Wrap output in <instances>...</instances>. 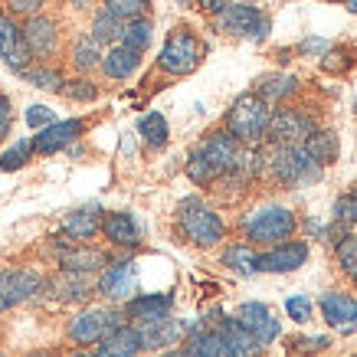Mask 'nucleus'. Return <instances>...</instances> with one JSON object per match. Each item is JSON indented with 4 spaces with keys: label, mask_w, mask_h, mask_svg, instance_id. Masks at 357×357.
I'll return each mask as SVG.
<instances>
[{
    "label": "nucleus",
    "mask_w": 357,
    "mask_h": 357,
    "mask_svg": "<svg viewBox=\"0 0 357 357\" xmlns=\"http://www.w3.org/2000/svg\"><path fill=\"white\" fill-rule=\"evenodd\" d=\"M56 121V112L46 109V105H30L26 109V125L30 128H46V125H53Z\"/></svg>",
    "instance_id": "45"
},
{
    "label": "nucleus",
    "mask_w": 357,
    "mask_h": 357,
    "mask_svg": "<svg viewBox=\"0 0 357 357\" xmlns=\"http://www.w3.org/2000/svg\"><path fill=\"white\" fill-rule=\"evenodd\" d=\"M26 357H56V351H33V354H26Z\"/></svg>",
    "instance_id": "51"
},
{
    "label": "nucleus",
    "mask_w": 357,
    "mask_h": 357,
    "mask_svg": "<svg viewBox=\"0 0 357 357\" xmlns=\"http://www.w3.org/2000/svg\"><path fill=\"white\" fill-rule=\"evenodd\" d=\"M308 259V239H285L275 246H266L256 256L259 272H295Z\"/></svg>",
    "instance_id": "19"
},
{
    "label": "nucleus",
    "mask_w": 357,
    "mask_h": 357,
    "mask_svg": "<svg viewBox=\"0 0 357 357\" xmlns=\"http://www.w3.org/2000/svg\"><path fill=\"white\" fill-rule=\"evenodd\" d=\"M125 321L128 318L121 312V305H92V308H82L69 321L66 337H69V344H76V347H92L105 335H112L115 328H121Z\"/></svg>",
    "instance_id": "7"
},
{
    "label": "nucleus",
    "mask_w": 357,
    "mask_h": 357,
    "mask_svg": "<svg viewBox=\"0 0 357 357\" xmlns=\"http://www.w3.org/2000/svg\"><path fill=\"white\" fill-rule=\"evenodd\" d=\"M96 295H102L109 305H125L128 298H135L138 295V262L128 256L109 259V266L96 279Z\"/></svg>",
    "instance_id": "9"
},
{
    "label": "nucleus",
    "mask_w": 357,
    "mask_h": 357,
    "mask_svg": "<svg viewBox=\"0 0 357 357\" xmlns=\"http://www.w3.org/2000/svg\"><path fill=\"white\" fill-rule=\"evenodd\" d=\"M0 3H3V10L10 13V17L26 20V17H33V13H43L53 0H0Z\"/></svg>",
    "instance_id": "42"
},
{
    "label": "nucleus",
    "mask_w": 357,
    "mask_h": 357,
    "mask_svg": "<svg viewBox=\"0 0 357 357\" xmlns=\"http://www.w3.org/2000/svg\"><path fill=\"white\" fill-rule=\"evenodd\" d=\"M158 357H187V354H184V347H167V351H161Z\"/></svg>",
    "instance_id": "49"
},
{
    "label": "nucleus",
    "mask_w": 357,
    "mask_h": 357,
    "mask_svg": "<svg viewBox=\"0 0 357 357\" xmlns=\"http://www.w3.org/2000/svg\"><path fill=\"white\" fill-rule=\"evenodd\" d=\"M0 59L3 66L20 76L26 66H33V56L26 50V40H23V26L17 17H10L7 10H0Z\"/></svg>",
    "instance_id": "16"
},
{
    "label": "nucleus",
    "mask_w": 357,
    "mask_h": 357,
    "mask_svg": "<svg viewBox=\"0 0 357 357\" xmlns=\"http://www.w3.org/2000/svg\"><path fill=\"white\" fill-rule=\"evenodd\" d=\"M354 63H357L354 50H351V46H344V43H337V46H328L325 59H321V69H325V73H331V76H344Z\"/></svg>",
    "instance_id": "38"
},
{
    "label": "nucleus",
    "mask_w": 357,
    "mask_h": 357,
    "mask_svg": "<svg viewBox=\"0 0 357 357\" xmlns=\"http://www.w3.org/2000/svg\"><path fill=\"white\" fill-rule=\"evenodd\" d=\"M66 3H69L73 10H89V7H92L96 0H66Z\"/></svg>",
    "instance_id": "48"
},
{
    "label": "nucleus",
    "mask_w": 357,
    "mask_h": 357,
    "mask_svg": "<svg viewBox=\"0 0 357 357\" xmlns=\"http://www.w3.org/2000/svg\"><path fill=\"white\" fill-rule=\"evenodd\" d=\"M102 206L98 204H82L76 206L69 217L63 220V229H59V243H92L102 229Z\"/></svg>",
    "instance_id": "20"
},
{
    "label": "nucleus",
    "mask_w": 357,
    "mask_h": 357,
    "mask_svg": "<svg viewBox=\"0 0 357 357\" xmlns=\"http://www.w3.org/2000/svg\"><path fill=\"white\" fill-rule=\"evenodd\" d=\"M335 259L341 266V272L357 285V236L354 233H344V236L335 239Z\"/></svg>",
    "instance_id": "37"
},
{
    "label": "nucleus",
    "mask_w": 357,
    "mask_h": 357,
    "mask_svg": "<svg viewBox=\"0 0 357 357\" xmlns=\"http://www.w3.org/2000/svg\"><path fill=\"white\" fill-rule=\"evenodd\" d=\"M138 135L148 151H161V148H167V141H171L167 119H164L161 112H148V115L138 121Z\"/></svg>",
    "instance_id": "34"
},
{
    "label": "nucleus",
    "mask_w": 357,
    "mask_h": 357,
    "mask_svg": "<svg viewBox=\"0 0 357 357\" xmlns=\"http://www.w3.org/2000/svg\"><path fill=\"white\" fill-rule=\"evenodd\" d=\"M66 59H69V69H73L76 76H89V73H96L98 63H102V46H98L89 33H79L76 40L69 43Z\"/></svg>",
    "instance_id": "29"
},
{
    "label": "nucleus",
    "mask_w": 357,
    "mask_h": 357,
    "mask_svg": "<svg viewBox=\"0 0 357 357\" xmlns=\"http://www.w3.org/2000/svg\"><path fill=\"white\" fill-rule=\"evenodd\" d=\"M30 158H33V141L30 138H23V141H17L13 148H7V151L0 154V171H20V167H26L30 164Z\"/></svg>",
    "instance_id": "40"
},
{
    "label": "nucleus",
    "mask_w": 357,
    "mask_h": 357,
    "mask_svg": "<svg viewBox=\"0 0 357 357\" xmlns=\"http://www.w3.org/2000/svg\"><path fill=\"white\" fill-rule=\"evenodd\" d=\"M318 308H321V318L341 335L357 331V298L351 292H325L318 298Z\"/></svg>",
    "instance_id": "21"
},
{
    "label": "nucleus",
    "mask_w": 357,
    "mask_h": 357,
    "mask_svg": "<svg viewBox=\"0 0 357 357\" xmlns=\"http://www.w3.org/2000/svg\"><path fill=\"white\" fill-rule=\"evenodd\" d=\"M325 3H344V0H325Z\"/></svg>",
    "instance_id": "54"
},
{
    "label": "nucleus",
    "mask_w": 357,
    "mask_h": 357,
    "mask_svg": "<svg viewBox=\"0 0 357 357\" xmlns=\"http://www.w3.org/2000/svg\"><path fill=\"white\" fill-rule=\"evenodd\" d=\"M174 229H177V236L184 239V243H190L197 249H213L227 239L223 217L197 194L184 197L177 204V210H174Z\"/></svg>",
    "instance_id": "2"
},
{
    "label": "nucleus",
    "mask_w": 357,
    "mask_h": 357,
    "mask_svg": "<svg viewBox=\"0 0 357 357\" xmlns=\"http://www.w3.org/2000/svg\"><path fill=\"white\" fill-rule=\"evenodd\" d=\"M187 357H229L227 341L213 325L206 321H197V325H187L184 341H181Z\"/></svg>",
    "instance_id": "22"
},
{
    "label": "nucleus",
    "mask_w": 357,
    "mask_h": 357,
    "mask_svg": "<svg viewBox=\"0 0 357 357\" xmlns=\"http://www.w3.org/2000/svg\"><path fill=\"white\" fill-rule=\"evenodd\" d=\"M112 252L92 246V243H66L56 252V266L59 272H73V275H98V272L109 266Z\"/></svg>",
    "instance_id": "13"
},
{
    "label": "nucleus",
    "mask_w": 357,
    "mask_h": 357,
    "mask_svg": "<svg viewBox=\"0 0 357 357\" xmlns=\"http://www.w3.org/2000/svg\"><path fill=\"white\" fill-rule=\"evenodd\" d=\"M197 151L204 154V161L217 171V181H220L223 174H229L233 167H236L239 154H243V144H239L227 128H213V131H206L204 138H200Z\"/></svg>",
    "instance_id": "12"
},
{
    "label": "nucleus",
    "mask_w": 357,
    "mask_h": 357,
    "mask_svg": "<svg viewBox=\"0 0 357 357\" xmlns=\"http://www.w3.org/2000/svg\"><path fill=\"white\" fill-rule=\"evenodd\" d=\"M312 298H305V295H295V298H289L285 302V312H289V318L292 321H298V325H305V321H312Z\"/></svg>",
    "instance_id": "43"
},
{
    "label": "nucleus",
    "mask_w": 357,
    "mask_h": 357,
    "mask_svg": "<svg viewBox=\"0 0 357 357\" xmlns=\"http://www.w3.org/2000/svg\"><path fill=\"white\" fill-rule=\"evenodd\" d=\"M59 96H66L69 102H96V98H98V86L89 76H73V79H66V82H63Z\"/></svg>",
    "instance_id": "39"
},
{
    "label": "nucleus",
    "mask_w": 357,
    "mask_h": 357,
    "mask_svg": "<svg viewBox=\"0 0 357 357\" xmlns=\"http://www.w3.org/2000/svg\"><path fill=\"white\" fill-rule=\"evenodd\" d=\"M292 344H295V351L298 354H321V351H328L331 347V337H325V335H314V337H292Z\"/></svg>",
    "instance_id": "44"
},
{
    "label": "nucleus",
    "mask_w": 357,
    "mask_h": 357,
    "mask_svg": "<svg viewBox=\"0 0 357 357\" xmlns=\"http://www.w3.org/2000/svg\"><path fill=\"white\" fill-rule=\"evenodd\" d=\"M154 40V20L144 13V17H135V20H125V26H121V36L119 43L128 46V50H135V53H148V46H151Z\"/></svg>",
    "instance_id": "32"
},
{
    "label": "nucleus",
    "mask_w": 357,
    "mask_h": 357,
    "mask_svg": "<svg viewBox=\"0 0 357 357\" xmlns=\"http://www.w3.org/2000/svg\"><path fill=\"white\" fill-rule=\"evenodd\" d=\"M298 50H302V56H308V53H312V56H325L328 53V43H325V40H318V36H308Z\"/></svg>",
    "instance_id": "47"
},
{
    "label": "nucleus",
    "mask_w": 357,
    "mask_h": 357,
    "mask_svg": "<svg viewBox=\"0 0 357 357\" xmlns=\"http://www.w3.org/2000/svg\"><path fill=\"white\" fill-rule=\"evenodd\" d=\"M105 10L115 13L119 20H135V17H144L148 13V0H102Z\"/></svg>",
    "instance_id": "41"
},
{
    "label": "nucleus",
    "mask_w": 357,
    "mask_h": 357,
    "mask_svg": "<svg viewBox=\"0 0 357 357\" xmlns=\"http://www.w3.org/2000/svg\"><path fill=\"white\" fill-rule=\"evenodd\" d=\"M357 229V194L347 190L335 200V210H331V236H344V233H354Z\"/></svg>",
    "instance_id": "35"
},
{
    "label": "nucleus",
    "mask_w": 357,
    "mask_h": 357,
    "mask_svg": "<svg viewBox=\"0 0 357 357\" xmlns=\"http://www.w3.org/2000/svg\"><path fill=\"white\" fill-rule=\"evenodd\" d=\"M302 148L308 151V158H312L314 164H321V167H331V164H337V158H341V141H337L335 128H314L312 135L302 141Z\"/></svg>",
    "instance_id": "30"
},
{
    "label": "nucleus",
    "mask_w": 357,
    "mask_h": 357,
    "mask_svg": "<svg viewBox=\"0 0 357 357\" xmlns=\"http://www.w3.org/2000/svg\"><path fill=\"white\" fill-rule=\"evenodd\" d=\"M121 26H125V20H119L115 13H109L105 7L102 10H96V17H92V26H89V36L96 40L98 46H115L121 36Z\"/></svg>",
    "instance_id": "36"
},
{
    "label": "nucleus",
    "mask_w": 357,
    "mask_h": 357,
    "mask_svg": "<svg viewBox=\"0 0 357 357\" xmlns=\"http://www.w3.org/2000/svg\"><path fill=\"white\" fill-rule=\"evenodd\" d=\"M92 354H96V357H141V354H144L141 331L135 325H128V321H125V325L115 328L112 335L102 337Z\"/></svg>",
    "instance_id": "24"
},
{
    "label": "nucleus",
    "mask_w": 357,
    "mask_h": 357,
    "mask_svg": "<svg viewBox=\"0 0 357 357\" xmlns=\"http://www.w3.org/2000/svg\"><path fill=\"white\" fill-rule=\"evenodd\" d=\"M298 229V217L295 210L279 204L259 206L246 217L239 220V239L249 243V246H275V243H285V239L295 236Z\"/></svg>",
    "instance_id": "4"
},
{
    "label": "nucleus",
    "mask_w": 357,
    "mask_h": 357,
    "mask_svg": "<svg viewBox=\"0 0 357 357\" xmlns=\"http://www.w3.org/2000/svg\"><path fill=\"white\" fill-rule=\"evenodd\" d=\"M354 112H357V92H354Z\"/></svg>",
    "instance_id": "55"
},
{
    "label": "nucleus",
    "mask_w": 357,
    "mask_h": 357,
    "mask_svg": "<svg viewBox=\"0 0 357 357\" xmlns=\"http://www.w3.org/2000/svg\"><path fill=\"white\" fill-rule=\"evenodd\" d=\"M20 79L33 89H43V92H56L59 96V89L66 82V73L56 63H33L20 73Z\"/></svg>",
    "instance_id": "31"
},
{
    "label": "nucleus",
    "mask_w": 357,
    "mask_h": 357,
    "mask_svg": "<svg viewBox=\"0 0 357 357\" xmlns=\"http://www.w3.org/2000/svg\"><path fill=\"white\" fill-rule=\"evenodd\" d=\"M105 243L115 249H138L144 243V229H141L138 217L131 213V210H112V213H102V229H98Z\"/></svg>",
    "instance_id": "17"
},
{
    "label": "nucleus",
    "mask_w": 357,
    "mask_h": 357,
    "mask_svg": "<svg viewBox=\"0 0 357 357\" xmlns=\"http://www.w3.org/2000/svg\"><path fill=\"white\" fill-rule=\"evenodd\" d=\"M243 3H256V0H243Z\"/></svg>",
    "instance_id": "56"
},
{
    "label": "nucleus",
    "mask_w": 357,
    "mask_h": 357,
    "mask_svg": "<svg viewBox=\"0 0 357 357\" xmlns=\"http://www.w3.org/2000/svg\"><path fill=\"white\" fill-rule=\"evenodd\" d=\"M10 128H13V105L7 96H0V141L10 135Z\"/></svg>",
    "instance_id": "46"
},
{
    "label": "nucleus",
    "mask_w": 357,
    "mask_h": 357,
    "mask_svg": "<svg viewBox=\"0 0 357 357\" xmlns=\"http://www.w3.org/2000/svg\"><path fill=\"white\" fill-rule=\"evenodd\" d=\"M98 69H102V76L112 79V82H125V79H131L141 69V53H135V50H128V46L115 43V46H109V50L102 53Z\"/></svg>",
    "instance_id": "26"
},
{
    "label": "nucleus",
    "mask_w": 357,
    "mask_h": 357,
    "mask_svg": "<svg viewBox=\"0 0 357 357\" xmlns=\"http://www.w3.org/2000/svg\"><path fill=\"white\" fill-rule=\"evenodd\" d=\"M318 128L312 112L295 109V105H275L269 119V131H266V141L269 144H302L312 131Z\"/></svg>",
    "instance_id": "10"
},
{
    "label": "nucleus",
    "mask_w": 357,
    "mask_h": 357,
    "mask_svg": "<svg viewBox=\"0 0 357 357\" xmlns=\"http://www.w3.org/2000/svg\"><path fill=\"white\" fill-rule=\"evenodd\" d=\"M344 3H347V10L351 13H357V0H344Z\"/></svg>",
    "instance_id": "52"
},
{
    "label": "nucleus",
    "mask_w": 357,
    "mask_h": 357,
    "mask_svg": "<svg viewBox=\"0 0 357 357\" xmlns=\"http://www.w3.org/2000/svg\"><path fill=\"white\" fill-rule=\"evenodd\" d=\"M236 321L246 328L249 335L259 337L262 344H269V341H275V337L282 335L279 318L272 314L269 305H262V302H243L236 312Z\"/></svg>",
    "instance_id": "23"
},
{
    "label": "nucleus",
    "mask_w": 357,
    "mask_h": 357,
    "mask_svg": "<svg viewBox=\"0 0 357 357\" xmlns=\"http://www.w3.org/2000/svg\"><path fill=\"white\" fill-rule=\"evenodd\" d=\"M20 26L33 63H53L56 56L63 53V23H59V17L43 10L20 20Z\"/></svg>",
    "instance_id": "8"
},
{
    "label": "nucleus",
    "mask_w": 357,
    "mask_h": 357,
    "mask_svg": "<svg viewBox=\"0 0 357 357\" xmlns=\"http://www.w3.org/2000/svg\"><path fill=\"white\" fill-rule=\"evenodd\" d=\"M148 7H151V0H148Z\"/></svg>",
    "instance_id": "57"
},
{
    "label": "nucleus",
    "mask_w": 357,
    "mask_h": 357,
    "mask_svg": "<svg viewBox=\"0 0 357 357\" xmlns=\"http://www.w3.org/2000/svg\"><path fill=\"white\" fill-rule=\"evenodd\" d=\"M206 59V40L200 33L190 26V23H177L171 33H167V40H164L161 53H158V73L164 76H190L197 73Z\"/></svg>",
    "instance_id": "3"
},
{
    "label": "nucleus",
    "mask_w": 357,
    "mask_h": 357,
    "mask_svg": "<svg viewBox=\"0 0 357 357\" xmlns=\"http://www.w3.org/2000/svg\"><path fill=\"white\" fill-rule=\"evenodd\" d=\"M321 164H314L308 158L302 144H269L262 141V174L269 184L282 187V190H295V187L314 184L321 181Z\"/></svg>",
    "instance_id": "1"
},
{
    "label": "nucleus",
    "mask_w": 357,
    "mask_h": 357,
    "mask_svg": "<svg viewBox=\"0 0 357 357\" xmlns=\"http://www.w3.org/2000/svg\"><path fill=\"white\" fill-rule=\"evenodd\" d=\"M354 357H357V354H354Z\"/></svg>",
    "instance_id": "59"
},
{
    "label": "nucleus",
    "mask_w": 357,
    "mask_h": 357,
    "mask_svg": "<svg viewBox=\"0 0 357 357\" xmlns=\"http://www.w3.org/2000/svg\"><path fill=\"white\" fill-rule=\"evenodd\" d=\"M138 331H141V344H144V351H167V347H174V344H181V341H184L187 325L181 321V318L167 314V318L154 321V325L138 328Z\"/></svg>",
    "instance_id": "25"
},
{
    "label": "nucleus",
    "mask_w": 357,
    "mask_h": 357,
    "mask_svg": "<svg viewBox=\"0 0 357 357\" xmlns=\"http://www.w3.org/2000/svg\"><path fill=\"white\" fill-rule=\"evenodd\" d=\"M252 92H256L262 102H269V105H285V102H292V98L302 92V79L272 73V76H259V79H256Z\"/></svg>",
    "instance_id": "28"
},
{
    "label": "nucleus",
    "mask_w": 357,
    "mask_h": 357,
    "mask_svg": "<svg viewBox=\"0 0 357 357\" xmlns=\"http://www.w3.org/2000/svg\"><path fill=\"white\" fill-rule=\"evenodd\" d=\"M213 26L223 36L233 40H252L262 43L269 36V13L259 10L256 3H243V0H229L220 13H213Z\"/></svg>",
    "instance_id": "6"
},
{
    "label": "nucleus",
    "mask_w": 357,
    "mask_h": 357,
    "mask_svg": "<svg viewBox=\"0 0 357 357\" xmlns=\"http://www.w3.org/2000/svg\"><path fill=\"white\" fill-rule=\"evenodd\" d=\"M177 3H181V7H194L197 0H177Z\"/></svg>",
    "instance_id": "53"
},
{
    "label": "nucleus",
    "mask_w": 357,
    "mask_h": 357,
    "mask_svg": "<svg viewBox=\"0 0 357 357\" xmlns=\"http://www.w3.org/2000/svg\"><path fill=\"white\" fill-rule=\"evenodd\" d=\"M204 321H206V325H213L220 335H223L229 357H262V354H266V344L239 325L236 314L229 318V314H223V312H210V318H204Z\"/></svg>",
    "instance_id": "14"
},
{
    "label": "nucleus",
    "mask_w": 357,
    "mask_h": 357,
    "mask_svg": "<svg viewBox=\"0 0 357 357\" xmlns=\"http://www.w3.org/2000/svg\"><path fill=\"white\" fill-rule=\"evenodd\" d=\"M46 289L56 302L66 305H82L96 295V285L89 282V275H73V272H59L53 282H46Z\"/></svg>",
    "instance_id": "27"
},
{
    "label": "nucleus",
    "mask_w": 357,
    "mask_h": 357,
    "mask_svg": "<svg viewBox=\"0 0 357 357\" xmlns=\"http://www.w3.org/2000/svg\"><path fill=\"white\" fill-rule=\"evenodd\" d=\"M121 312L128 318V325H135V328L154 325V321H161V318H167L174 312V292L135 295V298H128V302L121 305Z\"/></svg>",
    "instance_id": "18"
},
{
    "label": "nucleus",
    "mask_w": 357,
    "mask_h": 357,
    "mask_svg": "<svg viewBox=\"0 0 357 357\" xmlns=\"http://www.w3.org/2000/svg\"><path fill=\"white\" fill-rule=\"evenodd\" d=\"M89 128L86 119H66V121H53V125H46L33 135V154H40V158H53V154L66 151L73 141L82 138V131Z\"/></svg>",
    "instance_id": "15"
},
{
    "label": "nucleus",
    "mask_w": 357,
    "mask_h": 357,
    "mask_svg": "<svg viewBox=\"0 0 357 357\" xmlns=\"http://www.w3.org/2000/svg\"><path fill=\"white\" fill-rule=\"evenodd\" d=\"M46 289V279L36 269H7L0 272V312L30 302Z\"/></svg>",
    "instance_id": "11"
},
{
    "label": "nucleus",
    "mask_w": 357,
    "mask_h": 357,
    "mask_svg": "<svg viewBox=\"0 0 357 357\" xmlns=\"http://www.w3.org/2000/svg\"><path fill=\"white\" fill-rule=\"evenodd\" d=\"M66 357H96L92 351H86V347H76V351H69Z\"/></svg>",
    "instance_id": "50"
},
{
    "label": "nucleus",
    "mask_w": 357,
    "mask_h": 357,
    "mask_svg": "<svg viewBox=\"0 0 357 357\" xmlns=\"http://www.w3.org/2000/svg\"><path fill=\"white\" fill-rule=\"evenodd\" d=\"M256 249L249 246V243H229L223 252H220V266H227L229 272H236V275H256L259 266H256Z\"/></svg>",
    "instance_id": "33"
},
{
    "label": "nucleus",
    "mask_w": 357,
    "mask_h": 357,
    "mask_svg": "<svg viewBox=\"0 0 357 357\" xmlns=\"http://www.w3.org/2000/svg\"><path fill=\"white\" fill-rule=\"evenodd\" d=\"M354 194H357V190H354Z\"/></svg>",
    "instance_id": "58"
},
{
    "label": "nucleus",
    "mask_w": 357,
    "mask_h": 357,
    "mask_svg": "<svg viewBox=\"0 0 357 357\" xmlns=\"http://www.w3.org/2000/svg\"><path fill=\"white\" fill-rule=\"evenodd\" d=\"M272 105L262 102L256 92H243V96L229 105V112L223 115V128L239 141V144H262L266 131H269Z\"/></svg>",
    "instance_id": "5"
}]
</instances>
